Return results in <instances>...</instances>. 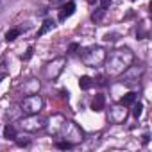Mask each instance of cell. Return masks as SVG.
Segmentation results:
<instances>
[{"instance_id":"cell-1","label":"cell","mask_w":152,"mask_h":152,"mask_svg":"<svg viewBox=\"0 0 152 152\" xmlns=\"http://www.w3.org/2000/svg\"><path fill=\"white\" fill-rule=\"evenodd\" d=\"M131 63H132V52L127 50V48H120V50L113 52V56L109 57V61H107V73L109 75H118Z\"/></svg>"},{"instance_id":"cell-2","label":"cell","mask_w":152,"mask_h":152,"mask_svg":"<svg viewBox=\"0 0 152 152\" xmlns=\"http://www.w3.org/2000/svg\"><path fill=\"white\" fill-rule=\"evenodd\" d=\"M106 59V52L100 48V47H91V48H86L83 52V61L88 64V66H99L102 64V61Z\"/></svg>"},{"instance_id":"cell-3","label":"cell","mask_w":152,"mask_h":152,"mask_svg":"<svg viewBox=\"0 0 152 152\" xmlns=\"http://www.w3.org/2000/svg\"><path fill=\"white\" fill-rule=\"evenodd\" d=\"M22 107H23V113H27V115H36V113H39V109L43 107V100H41L39 95H31V97H25V99H23Z\"/></svg>"},{"instance_id":"cell-4","label":"cell","mask_w":152,"mask_h":152,"mask_svg":"<svg viewBox=\"0 0 152 152\" xmlns=\"http://www.w3.org/2000/svg\"><path fill=\"white\" fill-rule=\"evenodd\" d=\"M45 125H47V118L38 116V113H36V115H31L29 118H25V120L22 122V127H23L25 131H31V132H36V131L43 129Z\"/></svg>"},{"instance_id":"cell-5","label":"cell","mask_w":152,"mask_h":152,"mask_svg":"<svg viewBox=\"0 0 152 152\" xmlns=\"http://www.w3.org/2000/svg\"><path fill=\"white\" fill-rule=\"evenodd\" d=\"M73 13H75V4H73V2H68V4L63 6V9L59 11V22H64V20L70 18Z\"/></svg>"},{"instance_id":"cell-6","label":"cell","mask_w":152,"mask_h":152,"mask_svg":"<svg viewBox=\"0 0 152 152\" xmlns=\"http://www.w3.org/2000/svg\"><path fill=\"white\" fill-rule=\"evenodd\" d=\"M104 106H106V97H104L102 93L95 95V99H93V102H91V109L99 113V111H102V109H104Z\"/></svg>"},{"instance_id":"cell-7","label":"cell","mask_w":152,"mask_h":152,"mask_svg":"<svg viewBox=\"0 0 152 152\" xmlns=\"http://www.w3.org/2000/svg\"><path fill=\"white\" fill-rule=\"evenodd\" d=\"M125 116H127V111H125V109H122V107H115V109H113V115H111V120L116 122V124H120V122L125 120Z\"/></svg>"},{"instance_id":"cell-8","label":"cell","mask_w":152,"mask_h":152,"mask_svg":"<svg viewBox=\"0 0 152 152\" xmlns=\"http://www.w3.org/2000/svg\"><path fill=\"white\" fill-rule=\"evenodd\" d=\"M134 102H136V93L134 91H131V93H127V95H124L120 99V106H131Z\"/></svg>"},{"instance_id":"cell-9","label":"cell","mask_w":152,"mask_h":152,"mask_svg":"<svg viewBox=\"0 0 152 152\" xmlns=\"http://www.w3.org/2000/svg\"><path fill=\"white\" fill-rule=\"evenodd\" d=\"M4 138L7 140H16V129L13 125H6L4 127Z\"/></svg>"},{"instance_id":"cell-10","label":"cell","mask_w":152,"mask_h":152,"mask_svg":"<svg viewBox=\"0 0 152 152\" xmlns=\"http://www.w3.org/2000/svg\"><path fill=\"white\" fill-rule=\"evenodd\" d=\"M79 86H81V90H90L93 86V81L88 77V75H83L81 81H79Z\"/></svg>"},{"instance_id":"cell-11","label":"cell","mask_w":152,"mask_h":152,"mask_svg":"<svg viewBox=\"0 0 152 152\" xmlns=\"http://www.w3.org/2000/svg\"><path fill=\"white\" fill-rule=\"evenodd\" d=\"M104 15H106V9H104V7H99V9H97V11L91 15V20H93L95 23H99V22L104 18Z\"/></svg>"},{"instance_id":"cell-12","label":"cell","mask_w":152,"mask_h":152,"mask_svg":"<svg viewBox=\"0 0 152 152\" xmlns=\"http://www.w3.org/2000/svg\"><path fill=\"white\" fill-rule=\"evenodd\" d=\"M20 29H11V31H7V34H6V39L7 41H13V39H16L18 36H20Z\"/></svg>"},{"instance_id":"cell-13","label":"cell","mask_w":152,"mask_h":152,"mask_svg":"<svg viewBox=\"0 0 152 152\" xmlns=\"http://www.w3.org/2000/svg\"><path fill=\"white\" fill-rule=\"evenodd\" d=\"M52 27H54V23H52V22H50V20H47V22H45V23H43V25H41V29H39V31H38V36H43V34H45V32H47V31H50V29H52Z\"/></svg>"},{"instance_id":"cell-14","label":"cell","mask_w":152,"mask_h":152,"mask_svg":"<svg viewBox=\"0 0 152 152\" xmlns=\"http://www.w3.org/2000/svg\"><path fill=\"white\" fill-rule=\"evenodd\" d=\"M141 111H143V106H141L140 102L132 106V116H134V118H140V116H141Z\"/></svg>"},{"instance_id":"cell-15","label":"cell","mask_w":152,"mask_h":152,"mask_svg":"<svg viewBox=\"0 0 152 152\" xmlns=\"http://www.w3.org/2000/svg\"><path fill=\"white\" fill-rule=\"evenodd\" d=\"M57 148H72V143H68V141H59V143H57Z\"/></svg>"},{"instance_id":"cell-16","label":"cell","mask_w":152,"mask_h":152,"mask_svg":"<svg viewBox=\"0 0 152 152\" xmlns=\"http://www.w3.org/2000/svg\"><path fill=\"white\" fill-rule=\"evenodd\" d=\"M109 4H111V0H102V6H100V7L107 9V7H109Z\"/></svg>"},{"instance_id":"cell-17","label":"cell","mask_w":152,"mask_h":152,"mask_svg":"<svg viewBox=\"0 0 152 152\" xmlns=\"http://www.w3.org/2000/svg\"><path fill=\"white\" fill-rule=\"evenodd\" d=\"M77 48H79V45H77V43H72L68 50H70V52H75V50H77Z\"/></svg>"},{"instance_id":"cell-18","label":"cell","mask_w":152,"mask_h":152,"mask_svg":"<svg viewBox=\"0 0 152 152\" xmlns=\"http://www.w3.org/2000/svg\"><path fill=\"white\" fill-rule=\"evenodd\" d=\"M97 2V0H88V4H95Z\"/></svg>"},{"instance_id":"cell-19","label":"cell","mask_w":152,"mask_h":152,"mask_svg":"<svg viewBox=\"0 0 152 152\" xmlns=\"http://www.w3.org/2000/svg\"><path fill=\"white\" fill-rule=\"evenodd\" d=\"M131 2H134V0H131Z\"/></svg>"}]
</instances>
